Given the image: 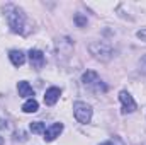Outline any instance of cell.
Here are the masks:
<instances>
[{
  "mask_svg": "<svg viewBox=\"0 0 146 145\" xmlns=\"http://www.w3.org/2000/svg\"><path fill=\"white\" fill-rule=\"evenodd\" d=\"M17 92H19L21 97H29V99H33V96H34L33 87H31L29 82H26V80H21V82L17 84Z\"/></svg>",
  "mask_w": 146,
  "mask_h": 145,
  "instance_id": "10",
  "label": "cell"
},
{
  "mask_svg": "<svg viewBox=\"0 0 146 145\" xmlns=\"http://www.w3.org/2000/svg\"><path fill=\"white\" fill-rule=\"evenodd\" d=\"M29 63L34 70H41L44 65V53L39 50H31L29 51Z\"/></svg>",
  "mask_w": 146,
  "mask_h": 145,
  "instance_id": "6",
  "label": "cell"
},
{
  "mask_svg": "<svg viewBox=\"0 0 146 145\" xmlns=\"http://www.w3.org/2000/svg\"><path fill=\"white\" fill-rule=\"evenodd\" d=\"M9 58H10V62H12L14 67H22L24 62H26V55H24V51H21V50H12V51L9 53Z\"/></svg>",
  "mask_w": 146,
  "mask_h": 145,
  "instance_id": "9",
  "label": "cell"
},
{
  "mask_svg": "<svg viewBox=\"0 0 146 145\" xmlns=\"http://www.w3.org/2000/svg\"><path fill=\"white\" fill-rule=\"evenodd\" d=\"M88 51L100 62H109L112 58V55H114L112 46L109 43H106V41H94V43H90L88 44Z\"/></svg>",
  "mask_w": 146,
  "mask_h": 145,
  "instance_id": "2",
  "label": "cell"
},
{
  "mask_svg": "<svg viewBox=\"0 0 146 145\" xmlns=\"http://www.w3.org/2000/svg\"><path fill=\"white\" fill-rule=\"evenodd\" d=\"M61 132H63V123H53L49 128H46V132H44V140H46V142H53L56 137H60Z\"/></svg>",
  "mask_w": 146,
  "mask_h": 145,
  "instance_id": "7",
  "label": "cell"
},
{
  "mask_svg": "<svg viewBox=\"0 0 146 145\" xmlns=\"http://www.w3.org/2000/svg\"><path fill=\"white\" fill-rule=\"evenodd\" d=\"M0 145H3V138L2 137H0Z\"/></svg>",
  "mask_w": 146,
  "mask_h": 145,
  "instance_id": "18",
  "label": "cell"
},
{
  "mask_svg": "<svg viewBox=\"0 0 146 145\" xmlns=\"http://www.w3.org/2000/svg\"><path fill=\"white\" fill-rule=\"evenodd\" d=\"M29 128H31L33 133H44V132H46V125L41 123V121H33V123L29 125Z\"/></svg>",
  "mask_w": 146,
  "mask_h": 145,
  "instance_id": "12",
  "label": "cell"
},
{
  "mask_svg": "<svg viewBox=\"0 0 146 145\" xmlns=\"http://www.w3.org/2000/svg\"><path fill=\"white\" fill-rule=\"evenodd\" d=\"M5 17H7V22H9V28L17 33V34H22L24 33V28H26V15L22 14V10L15 5H7L5 7Z\"/></svg>",
  "mask_w": 146,
  "mask_h": 145,
  "instance_id": "1",
  "label": "cell"
},
{
  "mask_svg": "<svg viewBox=\"0 0 146 145\" xmlns=\"http://www.w3.org/2000/svg\"><path fill=\"white\" fill-rule=\"evenodd\" d=\"M100 145H115V140L112 138V140H107V142H104V144H100Z\"/></svg>",
  "mask_w": 146,
  "mask_h": 145,
  "instance_id": "15",
  "label": "cell"
},
{
  "mask_svg": "<svg viewBox=\"0 0 146 145\" xmlns=\"http://www.w3.org/2000/svg\"><path fill=\"white\" fill-rule=\"evenodd\" d=\"M60 94H61V91H60L58 87H49V89L44 92V103H46L48 106H54L56 101L60 99Z\"/></svg>",
  "mask_w": 146,
  "mask_h": 145,
  "instance_id": "8",
  "label": "cell"
},
{
  "mask_svg": "<svg viewBox=\"0 0 146 145\" xmlns=\"http://www.w3.org/2000/svg\"><path fill=\"white\" fill-rule=\"evenodd\" d=\"M119 99L122 103V113H134L136 111V101L133 99V96L127 91H121L119 92Z\"/></svg>",
  "mask_w": 146,
  "mask_h": 145,
  "instance_id": "5",
  "label": "cell"
},
{
  "mask_svg": "<svg viewBox=\"0 0 146 145\" xmlns=\"http://www.w3.org/2000/svg\"><path fill=\"white\" fill-rule=\"evenodd\" d=\"M73 114H75V118H76L78 123L87 125V123H90V119H92V108H90L87 103L76 101V103L73 104Z\"/></svg>",
  "mask_w": 146,
  "mask_h": 145,
  "instance_id": "4",
  "label": "cell"
},
{
  "mask_svg": "<svg viewBox=\"0 0 146 145\" xmlns=\"http://www.w3.org/2000/svg\"><path fill=\"white\" fill-rule=\"evenodd\" d=\"M75 24H76L78 28L87 26V17H85V15H82V14H76V15H75Z\"/></svg>",
  "mask_w": 146,
  "mask_h": 145,
  "instance_id": "13",
  "label": "cell"
},
{
  "mask_svg": "<svg viewBox=\"0 0 146 145\" xmlns=\"http://www.w3.org/2000/svg\"><path fill=\"white\" fill-rule=\"evenodd\" d=\"M82 82H83L87 87H90V89H94V91H97V92H106V91H107V87L102 84L99 73L94 72V70H87V72L83 73V75H82Z\"/></svg>",
  "mask_w": 146,
  "mask_h": 145,
  "instance_id": "3",
  "label": "cell"
},
{
  "mask_svg": "<svg viewBox=\"0 0 146 145\" xmlns=\"http://www.w3.org/2000/svg\"><path fill=\"white\" fill-rule=\"evenodd\" d=\"M141 67H143V70L146 72V56L143 58V60H141Z\"/></svg>",
  "mask_w": 146,
  "mask_h": 145,
  "instance_id": "16",
  "label": "cell"
},
{
  "mask_svg": "<svg viewBox=\"0 0 146 145\" xmlns=\"http://www.w3.org/2000/svg\"><path fill=\"white\" fill-rule=\"evenodd\" d=\"M37 109H39V104H37V101L33 97V99H27L24 104H22V111L24 113H36Z\"/></svg>",
  "mask_w": 146,
  "mask_h": 145,
  "instance_id": "11",
  "label": "cell"
},
{
  "mask_svg": "<svg viewBox=\"0 0 146 145\" xmlns=\"http://www.w3.org/2000/svg\"><path fill=\"white\" fill-rule=\"evenodd\" d=\"M136 36L139 38V39H143V41H146V29H141V31H138V33H136Z\"/></svg>",
  "mask_w": 146,
  "mask_h": 145,
  "instance_id": "14",
  "label": "cell"
},
{
  "mask_svg": "<svg viewBox=\"0 0 146 145\" xmlns=\"http://www.w3.org/2000/svg\"><path fill=\"white\" fill-rule=\"evenodd\" d=\"M0 128H7V125H3V119H0Z\"/></svg>",
  "mask_w": 146,
  "mask_h": 145,
  "instance_id": "17",
  "label": "cell"
}]
</instances>
